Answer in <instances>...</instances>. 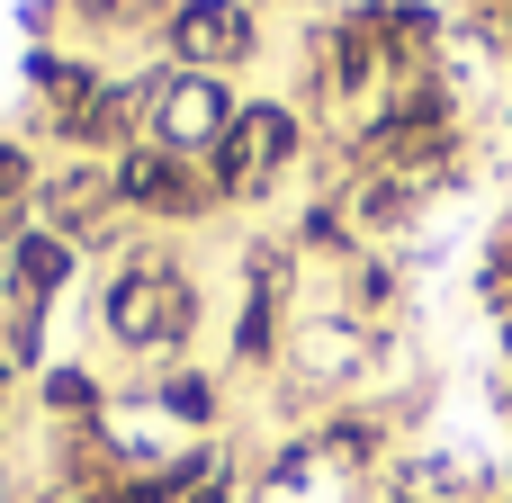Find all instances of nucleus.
<instances>
[{"label": "nucleus", "instance_id": "nucleus-1", "mask_svg": "<svg viewBox=\"0 0 512 503\" xmlns=\"http://www.w3.org/2000/svg\"><path fill=\"white\" fill-rule=\"evenodd\" d=\"M108 324H117L126 342H171V333L189 324V288H180L171 270H135V279H117Z\"/></svg>", "mask_w": 512, "mask_h": 503}, {"label": "nucleus", "instance_id": "nucleus-2", "mask_svg": "<svg viewBox=\"0 0 512 503\" xmlns=\"http://www.w3.org/2000/svg\"><path fill=\"white\" fill-rule=\"evenodd\" d=\"M288 144H297V117H288V108H243V117L225 126L216 162H225V180H261L270 162H288Z\"/></svg>", "mask_w": 512, "mask_h": 503}, {"label": "nucleus", "instance_id": "nucleus-3", "mask_svg": "<svg viewBox=\"0 0 512 503\" xmlns=\"http://www.w3.org/2000/svg\"><path fill=\"white\" fill-rule=\"evenodd\" d=\"M243 36H252V18H243L234 0H189L180 27H171L180 63H225V54H243Z\"/></svg>", "mask_w": 512, "mask_h": 503}, {"label": "nucleus", "instance_id": "nucleus-4", "mask_svg": "<svg viewBox=\"0 0 512 503\" xmlns=\"http://www.w3.org/2000/svg\"><path fill=\"white\" fill-rule=\"evenodd\" d=\"M153 126H162V144H198V135H225V99H216V81H162L153 90Z\"/></svg>", "mask_w": 512, "mask_h": 503}, {"label": "nucleus", "instance_id": "nucleus-5", "mask_svg": "<svg viewBox=\"0 0 512 503\" xmlns=\"http://www.w3.org/2000/svg\"><path fill=\"white\" fill-rule=\"evenodd\" d=\"M117 189H126V198H144V207H198V180H180V162H162V153L126 162V171H117Z\"/></svg>", "mask_w": 512, "mask_h": 503}, {"label": "nucleus", "instance_id": "nucleus-6", "mask_svg": "<svg viewBox=\"0 0 512 503\" xmlns=\"http://www.w3.org/2000/svg\"><path fill=\"white\" fill-rule=\"evenodd\" d=\"M54 279H63V243H18V288L45 297Z\"/></svg>", "mask_w": 512, "mask_h": 503}, {"label": "nucleus", "instance_id": "nucleus-7", "mask_svg": "<svg viewBox=\"0 0 512 503\" xmlns=\"http://www.w3.org/2000/svg\"><path fill=\"white\" fill-rule=\"evenodd\" d=\"M18 189H27V171H18V153H9V144H0V207H9V198H18Z\"/></svg>", "mask_w": 512, "mask_h": 503}, {"label": "nucleus", "instance_id": "nucleus-8", "mask_svg": "<svg viewBox=\"0 0 512 503\" xmlns=\"http://www.w3.org/2000/svg\"><path fill=\"white\" fill-rule=\"evenodd\" d=\"M90 9H117V0H90Z\"/></svg>", "mask_w": 512, "mask_h": 503}, {"label": "nucleus", "instance_id": "nucleus-9", "mask_svg": "<svg viewBox=\"0 0 512 503\" xmlns=\"http://www.w3.org/2000/svg\"><path fill=\"white\" fill-rule=\"evenodd\" d=\"M207 503H225V495H207Z\"/></svg>", "mask_w": 512, "mask_h": 503}]
</instances>
